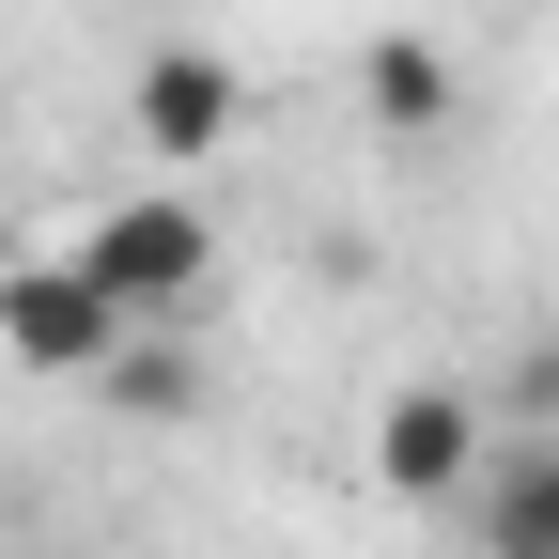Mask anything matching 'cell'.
Segmentation results:
<instances>
[{"mask_svg": "<svg viewBox=\"0 0 559 559\" xmlns=\"http://www.w3.org/2000/svg\"><path fill=\"white\" fill-rule=\"evenodd\" d=\"M373 481L389 498H481V404L466 389H389L373 404Z\"/></svg>", "mask_w": 559, "mask_h": 559, "instance_id": "3", "label": "cell"}, {"mask_svg": "<svg viewBox=\"0 0 559 559\" xmlns=\"http://www.w3.org/2000/svg\"><path fill=\"white\" fill-rule=\"evenodd\" d=\"M124 109H140V140H156V171H202V156L234 140V62H218V47H156Z\"/></svg>", "mask_w": 559, "mask_h": 559, "instance_id": "4", "label": "cell"}, {"mask_svg": "<svg viewBox=\"0 0 559 559\" xmlns=\"http://www.w3.org/2000/svg\"><path fill=\"white\" fill-rule=\"evenodd\" d=\"M109 404H124V419H187V358L124 342V358H109Z\"/></svg>", "mask_w": 559, "mask_h": 559, "instance_id": "7", "label": "cell"}, {"mask_svg": "<svg viewBox=\"0 0 559 559\" xmlns=\"http://www.w3.org/2000/svg\"><path fill=\"white\" fill-rule=\"evenodd\" d=\"M0 358H16V373H94V389H109V358H124V311L94 296V264H79V249L0 280Z\"/></svg>", "mask_w": 559, "mask_h": 559, "instance_id": "2", "label": "cell"}, {"mask_svg": "<svg viewBox=\"0 0 559 559\" xmlns=\"http://www.w3.org/2000/svg\"><path fill=\"white\" fill-rule=\"evenodd\" d=\"M481 559H559V436H528L481 481Z\"/></svg>", "mask_w": 559, "mask_h": 559, "instance_id": "6", "label": "cell"}, {"mask_svg": "<svg viewBox=\"0 0 559 559\" xmlns=\"http://www.w3.org/2000/svg\"><path fill=\"white\" fill-rule=\"evenodd\" d=\"M79 264H94V296L124 326H171L202 280H218V218H202L187 187H140V202H109V218L79 234Z\"/></svg>", "mask_w": 559, "mask_h": 559, "instance_id": "1", "label": "cell"}, {"mask_svg": "<svg viewBox=\"0 0 559 559\" xmlns=\"http://www.w3.org/2000/svg\"><path fill=\"white\" fill-rule=\"evenodd\" d=\"M358 109H373L389 140H436V124H451V47H419V32L358 47Z\"/></svg>", "mask_w": 559, "mask_h": 559, "instance_id": "5", "label": "cell"}]
</instances>
